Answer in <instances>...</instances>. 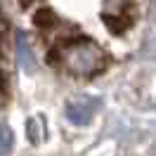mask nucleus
I'll return each instance as SVG.
<instances>
[{
  "label": "nucleus",
  "mask_w": 156,
  "mask_h": 156,
  "mask_svg": "<svg viewBox=\"0 0 156 156\" xmlns=\"http://www.w3.org/2000/svg\"><path fill=\"white\" fill-rule=\"evenodd\" d=\"M62 55H64V64L76 73H92L104 62V52L95 43H80L76 48H66Z\"/></svg>",
  "instance_id": "1"
},
{
  "label": "nucleus",
  "mask_w": 156,
  "mask_h": 156,
  "mask_svg": "<svg viewBox=\"0 0 156 156\" xmlns=\"http://www.w3.org/2000/svg\"><path fill=\"white\" fill-rule=\"evenodd\" d=\"M95 111H97V102H95V99H88V97L71 99V102H69V107H66L69 118H71L73 123H78V126H83V123L92 121Z\"/></svg>",
  "instance_id": "2"
},
{
  "label": "nucleus",
  "mask_w": 156,
  "mask_h": 156,
  "mask_svg": "<svg viewBox=\"0 0 156 156\" xmlns=\"http://www.w3.org/2000/svg\"><path fill=\"white\" fill-rule=\"evenodd\" d=\"M2 137H5L2 140V151H7L10 149V128L7 126H2Z\"/></svg>",
  "instance_id": "3"
}]
</instances>
